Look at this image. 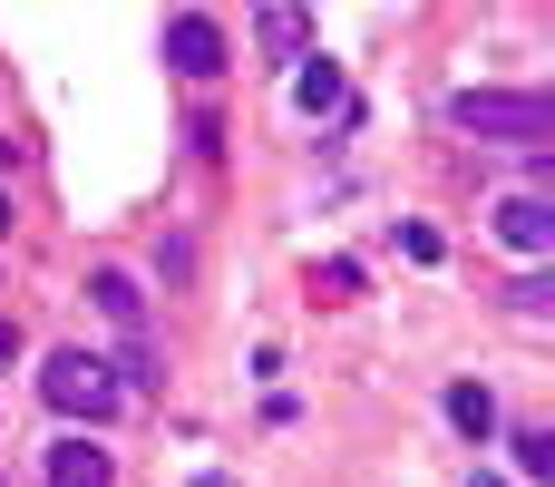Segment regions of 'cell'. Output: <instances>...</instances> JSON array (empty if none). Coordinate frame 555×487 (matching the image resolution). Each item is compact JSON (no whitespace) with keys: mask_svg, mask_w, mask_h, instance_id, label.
Returning a JSON list of instances; mask_svg holds the SVG:
<instances>
[{"mask_svg":"<svg viewBox=\"0 0 555 487\" xmlns=\"http://www.w3.org/2000/svg\"><path fill=\"white\" fill-rule=\"evenodd\" d=\"M449 127L459 137H488V146H546L555 98H537V88H459L449 98Z\"/></svg>","mask_w":555,"mask_h":487,"instance_id":"6da1fadb","label":"cell"},{"mask_svg":"<svg viewBox=\"0 0 555 487\" xmlns=\"http://www.w3.org/2000/svg\"><path fill=\"white\" fill-rule=\"evenodd\" d=\"M39 400H49L59 420H88V430H98V420L127 400V381H117V361H107V351H78V342H68V351H49V361H39Z\"/></svg>","mask_w":555,"mask_h":487,"instance_id":"7a4b0ae2","label":"cell"},{"mask_svg":"<svg viewBox=\"0 0 555 487\" xmlns=\"http://www.w3.org/2000/svg\"><path fill=\"white\" fill-rule=\"evenodd\" d=\"M88 293H98V312L127 332V381H146V293H137V273H88Z\"/></svg>","mask_w":555,"mask_h":487,"instance_id":"3957f363","label":"cell"},{"mask_svg":"<svg viewBox=\"0 0 555 487\" xmlns=\"http://www.w3.org/2000/svg\"><path fill=\"white\" fill-rule=\"evenodd\" d=\"M166 68H185V78H215V68H224V29H215L205 10L166 20Z\"/></svg>","mask_w":555,"mask_h":487,"instance_id":"277c9868","label":"cell"},{"mask_svg":"<svg viewBox=\"0 0 555 487\" xmlns=\"http://www.w3.org/2000/svg\"><path fill=\"white\" fill-rule=\"evenodd\" d=\"M498 234H507L517 254H555V195H546V185L507 195V205H498Z\"/></svg>","mask_w":555,"mask_h":487,"instance_id":"5b68a950","label":"cell"},{"mask_svg":"<svg viewBox=\"0 0 555 487\" xmlns=\"http://www.w3.org/2000/svg\"><path fill=\"white\" fill-rule=\"evenodd\" d=\"M254 39H263V59H273V68H293V59L312 49V20H302V0H254Z\"/></svg>","mask_w":555,"mask_h":487,"instance_id":"8992f818","label":"cell"},{"mask_svg":"<svg viewBox=\"0 0 555 487\" xmlns=\"http://www.w3.org/2000/svg\"><path fill=\"white\" fill-rule=\"evenodd\" d=\"M49 487H117V459L88 449V439H59L49 449Z\"/></svg>","mask_w":555,"mask_h":487,"instance_id":"52a82bcc","label":"cell"},{"mask_svg":"<svg viewBox=\"0 0 555 487\" xmlns=\"http://www.w3.org/2000/svg\"><path fill=\"white\" fill-rule=\"evenodd\" d=\"M293 98H302V107H312V117H332V107H341V68H332V59H312V49H302V59H293Z\"/></svg>","mask_w":555,"mask_h":487,"instance_id":"ba28073f","label":"cell"},{"mask_svg":"<svg viewBox=\"0 0 555 487\" xmlns=\"http://www.w3.org/2000/svg\"><path fill=\"white\" fill-rule=\"evenodd\" d=\"M449 420L488 449V439H498V390H488V381H459V390H449Z\"/></svg>","mask_w":555,"mask_h":487,"instance_id":"9c48e42d","label":"cell"},{"mask_svg":"<svg viewBox=\"0 0 555 487\" xmlns=\"http://www.w3.org/2000/svg\"><path fill=\"white\" fill-rule=\"evenodd\" d=\"M507 449H517V469H527V478H537V487L555 478V430H517Z\"/></svg>","mask_w":555,"mask_h":487,"instance_id":"30bf717a","label":"cell"},{"mask_svg":"<svg viewBox=\"0 0 555 487\" xmlns=\"http://www.w3.org/2000/svg\"><path fill=\"white\" fill-rule=\"evenodd\" d=\"M312 293H322V303H361V264H351V254H332V264L312 273Z\"/></svg>","mask_w":555,"mask_h":487,"instance_id":"8fae6325","label":"cell"},{"mask_svg":"<svg viewBox=\"0 0 555 487\" xmlns=\"http://www.w3.org/2000/svg\"><path fill=\"white\" fill-rule=\"evenodd\" d=\"M507 312H517V322H546V312H555V283H546V273L507 283Z\"/></svg>","mask_w":555,"mask_h":487,"instance_id":"7c38bea8","label":"cell"},{"mask_svg":"<svg viewBox=\"0 0 555 487\" xmlns=\"http://www.w3.org/2000/svg\"><path fill=\"white\" fill-rule=\"evenodd\" d=\"M185 487H234V478H185Z\"/></svg>","mask_w":555,"mask_h":487,"instance_id":"4fadbf2b","label":"cell"},{"mask_svg":"<svg viewBox=\"0 0 555 487\" xmlns=\"http://www.w3.org/2000/svg\"><path fill=\"white\" fill-rule=\"evenodd\" d=\"M0 234H10V195H0Z\"/></svg>","mask_w":555,"mask_h":487,"instance_id":"5bb4252c","label":"cell"},{"mask_svg":"<svg viewBox=\"0 0 555 487\" xmlns=\"http://www.w3.org/2000/svg\"><path fill=\"white\" fill-rule=\"evenodd\" d=\"M0 487H10V478H0Z\"/></svg>","mask_w":555,"mask_h":487,"instance_id":"9a60e30c","label":"cell"}]
</instances>
